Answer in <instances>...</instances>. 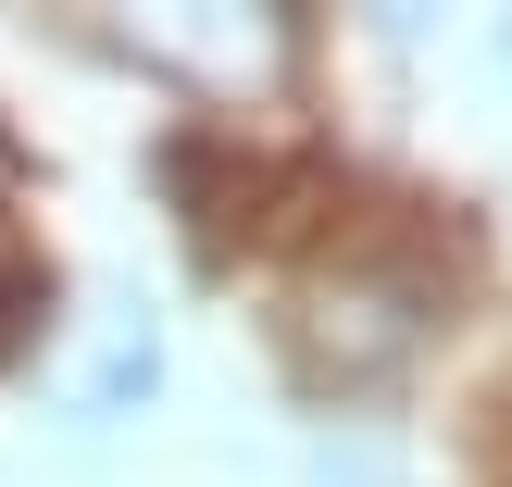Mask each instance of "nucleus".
<instances>
[{
  "label": "nucleus",
  "instance_id": "1",
  "mask_svg": "<svg viewBox=\"0 0 512 487\" xmlns=\"http://www.w3.org/2000/svg\"><path fill=\"white\" fill-rule=\"evenodd\" d=\"M100 13L125 25V50L213 100H263L288 75V0H100Z\"/></svg>",
  "mask_w": 512,
  "mask_h": 487
},
{
  "label": "nucleus",
  "instance_id": "2",
  "mask_svg": "<svg viewBox=\"0 0 512 487\" xmlns=\"http://www.w3.org/2000/svg\"><path fill=\"white\" fill-rule=\"evenodd\" d=\"M375 13H388V38H413V25H425V0H375Z\"/></svg>",
  "mask_w": 512,
  "mask_h": 487
},
{
  "label": "nucleus",
  "instance_id": "3",
  "mask_svg": "<svg viewBox=\"0 0 512 487\" xmlns=\"http://www.w3.org/2000/svg\"><path fill=\"white\" fill-rule=\"evenodd\" d=\"M13 300H25V263H13V238H0V313H13Z\"/></svg>",
  "mask_w": 512,
  "mask_h": 487
},
{
  "label": "nucleus",
  "instance_id": "4",
  "mask_svg": "<svg viewBox=\"0 0 512 487\" xmlns=\"http://www.w3.org/2000/svg\"><path fill=\"white\" fill-rule=\"evenodd\" d=\"M313 487H388V475H375V463H350V475H313Z\"/></svg>",
  "mask_w": 512,
  "mask_h": 487
},
{
  "label": "nucleus",
  "instance_id": "5",
  "mask_svg": "<svg viewBox=\"0 0 512 487\" xmlns=\"http://www.w3.org/2000/svg\"><path fill=\"white\" fill-rule=\"evenodd\" d=\"M500 63H512V13H500Z\"/></svg>",
  "mask_w": 512,
  "mask_h": 487
}]
</instances>
